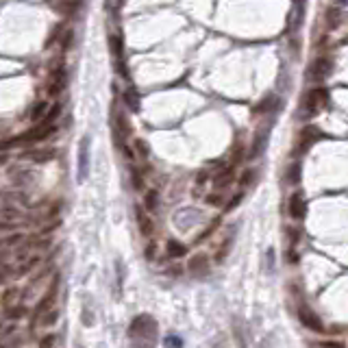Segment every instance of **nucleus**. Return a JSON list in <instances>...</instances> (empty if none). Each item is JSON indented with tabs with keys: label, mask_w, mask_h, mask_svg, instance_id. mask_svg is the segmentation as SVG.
<instances>
[{
	"label": "nucleus",
	"mask_w": 348,
	"mask_h": 348,
	"mask_svg": "<svg viewBox=\"0 0 348 348\" xmlns=\"http://www.w3.org/2000/svg\"><path fill=\"white\" fill-rule=\"evenodd\" d=\"M205 203L207 205H211V207H220V205H222L224 203V194H222V191H211V194H207L205 196Z\"/></svg>",
	"instance_id": "obj_22"
},
{
	"label": "nucleus",
	"mask_w": 348,
	"mask_h": 348,
	"mask_svg": "<svg viewBox=\"0 0 348 348\" xmlns=\"http://www.w3.org/2000/svg\"><path fill=\"white\" fill-rule=\"evenodd\" d=\"M133 148H135V157H140V159H148V144H146L144 140H140V137H137V140L133 142Z\"/></svg>",
	"instance_id": "obj_21"
},
{
	"label": "nucleus",
	"mask_w": 348,
	"mask_h": 348,
	"mask_svg": "<svg viewBox=\"0 0 348 348\" xmlns=\"http://www.w3.org/2000/svg\"><path fill=\"white\" fill-rule=\"evenodd\" d=\"M131 181H133V189H135V191H144V177H142L140 168H133V170H131Z\"/></svg>",
	"instance_id": "obj_23"
},
{
	"label": "nucleus",
	"mask_w": 348,
	"mask_h": 348,
	"mask_svg": "<svg viewBox=\"0 0 348 348\" xmlns=\"http://www.w3.org/2000/svg\"><path fill=\"white\" fill-rule=\"evenodd\" d=\"M59 115H61V105H59V103H57V105H50V107H48V111H46V115H44V120H42V122H48V124H57Z\"/></svg>",
	"instance_id": "obj_18"
},
{
	"label": "nucleus",
	"mask_w": 348,
	"mask_h": 348,
	"mask_svg": "<svg viewBox=\"0 0 348 348\" xmlns=\"http://www.w3.org/2000/svg\"><path fill=\"white\" fill-rule=\"evenodd\" d=\"M287 181L292 183V185H296V183L300 181V163H294V166L289 168V177H287Z\"/></svg>",
	"instance_id": "obj_32"
},
{
	"label": "nucleus",
	"mask_w": 348,
	"mask_h": 348,
	"mask_svg": "<svg viewBox=\"0 0 348 348\" xmlns=\"http://www.w3.org/2000/svg\"><path fill=\"white\" fill-rule=\"evenodd\" d=\"M294 3L298 5V15H300V17H303V15H305L303 11H305V3H307V0H294Z\"/></svg>",
	"instance_id": "obj_43"
},
{
	"label": "nucleus",
	"mask_w": 348,
	"mask_h": 348,
	"mask_svg": "<svg viewBox=\"0 0 348 348\" xmlns=\"http://www.w3.org/2000/svg\"><path fill=\"white\" fill-rule=\"evenodd\" d=\"M163 346L166 348H183V340L179 335H174V333H170L166 340H163Z\"/></svg>",
	"instance_id": "obj_27"
},
{
	"label": "nucleus",
	"mask_w": 348,
	"mask_h": 348,
	"mask_svg": "<svg viewBox=\"0 0 348 348\" xmlns=\"http://www.w3.org/2000/svg\"><path fill=\"white\" fill-rule=\"evenodd\" d=\"M57 311H44V318H42V324L44 326H48V324H54L57 322Z\"/></svg>",
	"instance_id": "obj_34"
},
{
	"label": "nucleus",
	"mask_w": 348,
	"mask_h": 348,
	"mask_svg": "<svg viewBox=\"0 0 348 348\" xmlns=\"http://www.w3.org/2000/svg\"><path fill=\"white\" fill-rule=\"evenodd\" d=\"M15 270L11 268V265H7V263H3L0 265V285H3V283H7L9 281V277H11Z\"/></svg>",
	"instance_id": "obj_33"
},
{
	"label": "nucleus",
	"mask_w": 348,
	"mask_h": 348,
	"mask_svg": "<svg viewBox=\"0 0 348 348\" xmlns=\"http://www.w3.org/2000/svg\"><path fill=\"white\" fill-rule=\"evenodd\" d=\"M166 250H168V257L179 259V257H185V255H187V246L177 242V240H170L168 246H166Z\"/></svg>",
	"instance_id": "obj_14"
},
{
	"label": "nucleus",
	"mask_w": 348,
	"mask_h": 348,
	"mask_svg": "<svg viewBox=\"0 0 348 348\" xmlns=\"http://www.w3.org/2000/svg\"><path fill=\"white\" fill-rule=\"evenodd\" d=\"M233 179H235L233 166H226V168H222V170H220L216 177H214V187H216L218 191H224V189L233 183Z\"/></svg>",
	"instance_id": "obj_11"
},
{
	"label": "nucleus",
	"mask_w": 348,
	"mask_h": 348,
	"mask_svg": "<svg viewBox=\"0 0 348 348\" xmlns=\"http://www.w3.org/2000/svg\"><path fill=\"white\" fill-rule=\"evenodd\" d=\"M48 107H50V105H48V100H40V103L31 109L29 120H33L35 124L42 122V120H44V115H46V111H48Z\"/></svg>",
	"instance_id": "obj_15"
},
{
	"label": "nucleus",
	"mask_w": 348,
	"mask_h": 348,
	"mask_svg": "<svg viewBox=\"0 0 348 348\" xmlns=\"http://www.w3.org/2000/svg\"><path fill=\"white\" fill-rule=\"evenodd\" d=\"M253 181H255V170H253V168L244 170V172H242V177H240V187H248Z\"/></svg>",
	"instance_id": "obj_28"
},
{
	"label": "nucleus",
	"mask_w": 348,
	"mask_h": 348,
	"mask_svg": "<svg viewBox=\"0 0 348 348\" xmlns=\"http://www.w3.org/2000/svg\"><path fill=\"white\" fill-rule=\"evenodd\" d=\"M157 207H159V191L157 189H148L144 194V209L148 214H152V211H157Z\"/></svg>",
	"instance_id": "obj_13"
},
{
	"label": "nucleus",
	"mask_w": 348,
	"mask_h": 348,
	"mask_svg": "<svg viewBox=\"0 0 348 348\" xmlns=\"http://www.w3.org/2000/svg\"><path fill=\"white\" fill-rule=\"evenodd\" d=\"M17 296H20V289H17V287H7V292L3 294V305H5L7 309L13 307L15 300H17Z\"/></svg>",
	"instance_id": "obj_19"
},
{
	"label": "nucleus",
	"mask_w": 348,
	"mask_h": 348,
	"mask_svg": "<svg viewBox=\"0 0 348 348\" xmlns=\"http://www.w3.org/2000/svg\"><path fill=\"white\" fill-rule=\"evenodd\" d=\"M0 218L7 220V222H13V220H20L22 218V211L15 207H3L0 209Z\"/></svg>",
	"instance_id": "obj_20"
},
{
	"label": "nucleus",
	"mask_w": 348,
	"mask_h": 348,
	"mask_svg": "<svg viewBox=\"0 0 348 348\" xmlns=\"http://www.w3.org/2000/svg\"><path fill=\"white\" fill-rule=\"evenodd\" d=\"M328 103V91L322 87V85H316V87H311L307 91V96H305V113L311 118V115H316L320 113L322 109L326 107Z\"/></svg>",
	"instance_id": "obj_2"
},
{
	"label": "nucleus",
	"mask_w": 348,
	"mask_h": 348,
	"mask_svg": "<svg viewBox=\"0 0 348 348\" xmlns=\"http://www.w3.org/2000/svg\"><path fill=\"white\" fill-rule=\"evenodd\" d=\"M76 7H79V0H61L59 3V9L63 13H72Z\"/></svg>",
	"instance_id": "obj_31"
},
{
	"label": "nucleus",
	"mask_w": 348,
	"mask_h": 348,
	"mask_svg": "<svg viewBox=\"0 0 348 348\" xmlns=\"http://www.w3.org/2000/svg\"><path fill=\"white\" fill-rule=\"evenodd\" d=\"M135 220H137V228L144 237H150L154 233V222H152V216L146 211L144 205H135Z\"/></svg>",
	"instance_id": "obj_6"
},
{
	"label": "nucleus",
	"mask_w": 348,
	"mask_h": 348,
	"mask_svg": "<svg viewBox=\"0 0 348 348\" xmlns=\"http://www.w3.org/2000/svg\"><path fill=\"white\" fill-rule=\"evenodd\" d=\"M157 333H159V324L150 314L135 316L129 326V340L135 348H154Z\"/></svg>",
	"instance_id": "obj_1"
},
{
	"label": "nucleus",
	"mask_w": 348,
	"mask_h": 348,
	"mask_svg": "<svg viewBox=\"0 0 348 348\" xmlns=\"http://www.w3.org/2000/svg\"><path fill=\"white\" fill-rule=\"evenodd\" d=\"M109 46H111L113 57H115V59H122V54H124V44H122V37H120V35H115V33L109 35Z\"/></svg>",
	"instance_id": "obj_17"
},
{
	"label": "nucleus",
	"mask_w": 348,
	"mask_h": 348,
	"mask_svg": "<svg viewBox=\"0 0 348 348\" xmlns=\"http://www.w3.org/2000/svg\"><path fill=\"white\" fill-rule=\"evenodd\" d=\"M287 233H289V242H292V246H296L298 242H300V228H287Z\"/></svg>",
	"instance_id": "obj_37"
},
{
	"label": "nucleus",
	"mask_w": 348,
	"mask_h": 348,
	"mask_svg": "<svg viewBox=\"0 0 348 348\" xmlns=\"http://www.w3.org/2000/svg\"><path fill=\"white\" fill-rule=\"evenodd\" d=\"M298 320L303 322L307 328H311V331H316V333H322L324 331V324H322V320H320L314 311H311L309 307L305 305H300L298 307Z\"/></svg>",
	"instance_id": "obj_7"
},
{
	"label": "nucleus",
	"mask_w": 348,
	"mask_h": 348,
	"mask_svg": "<svg viewBox=\"0 0 348 348\" xmlns=\"http://www.w3.org/2000/svg\"><path fill=\"white\" fill-rule=\"evenodd\" d=\"M26 314V309L24 307H9V318H13V320H17V318H22Z\"/></svg>",
	"instance_id": "obj_39"
},
{
	"label": "nucleus",
	"mask_w": 348,
	"mask_h": 348,
	"mask_svg": "<svg viewBox=\"0 0 348 348\" xmlns=\"http://www.w3.org/2000/svg\"><path fill=\"white\" fill-rule=\"evenodd\" d=\"M187 270H189V274H194V277H205L209 272V257L203 253L194 255V257L187 261Z\"/></svg>",
	"instance_id": "obj_8"
},
{
	"label": "nucleus",
	"mask_w": 348,
	"mask_h": 348,
	"mask_svg": "<svg viewBox=\"0 0 348 348\" xmlns=\"http://www.w3.org/2000/svg\"><path fill=\"white\" fill-rule=\"evenodd\" d=\"M242 198H244V194H242V191H237V194H235V196H233V198L226 203V207H224V209H226V211H233V209L242 203Z\"/></svg>",
	"instance_id": "obj_35"
},
{
	"label": "nucleus",
	"mask_w": 348,
	"mask_h": 348,
	"mask_svg": "<svg viewBox=\"0 0 348 348\" xmlns=\"http://www.w3.org/2000/svg\"><path fill=\"white\" fill-rule=\"evenodd\" d=\"M115 133L120 135V140H122V142H124L126 137L131 135V124H129V118H126L122 111L115 115Z\"/></svg>",
	"instance_id": "obj_12"
},
{
	"label": "nucleus",
	"mask_w": 348,
	"mask_h": 348,
	"mask_svg": "<svg viewBox=\"0 0 348 348\" xmlns=\"http://www.w3.org/2000/svg\"><path fill=\"white\" fill-rule=\"evenodd\" d=\"M320 348H344L342 342H322V344H318Z\"/></svg>",
	"instance_id": "obj_40"
},
{
	"label": "nucleus",
	"mask_w": 348,
	"mask_h": 348,
	"mask_svg": "<svg viewBox=\"0 0 348 348\" xmlns=\"http://www.w3.org/2000/svg\"><path fill=\"white\" fill-rule=\"evenodd\" d=\"M7 261V253H3V250H0V265H3Z\"/></svg>",
	"instance_id": "obj_44"
},
{
	"label": "nucleus",
	"mask_w": 348,
	"mask_h": 348,
	"mask_svg": "<svg viewBox=\"0 0 348 348\" xmlns=\"http://www.w3.org/2000/svg\"><path fill=\"white\" fill-rule=\"evenodd\" d=\"M13 228V222H7V220L0 218V231H11Z\"/></svg>",
	"instance_id": "obj_41"
},
{
	"label": "nucleus",
	"mask_w": 348,
	"mask_h": 348,
	"mask_svg": "<svg viewBox=\"0 0 348 348\" xmlns=\"http://www.w3.org/2000/svg\"><path fill=\"white\" fill-rule=\"evenodd\" d=\"M289 216L294 218V220H303L305 214H307V203H305V198L300 191H294V194L289 196Z\"/></svg>",
	"instance_id": "obj_9"
},
{
	"label": "nucleus",
	"mask_w": 348,
	"mask_h": 348,
	"mask_svg": "<svg viewBox=\"0 0 348 348\" xmlns=\"http://www.w3.org/2000/svg\"><path fill=\"white\" fill-rule=\"evenodd\" d=\"M154 253H157V246H154V244H148V248H146V257L152 259V257H154Z\"/></svg>",
	"instance_id": "obj_42"
},
{
	"label": "nucleus",
	"mask_w": 348,
	"mask_h": 348,
	"mask_svg": "<svg viewBox=\"0 0 348 348\" xmlns=\"http://www.w3.org/2000/svg\"><path fill=\"white\" fill-rule=\"evenodd\" d=\"M7 161V157H0V166H3V163Z\"/></svg>",
	"instance_id": "obj_45"
},
{
	"label": "nucleus",
	"mask_w": 348,
	"mask_h": 348,
	"mask_svg": "<svg viewBox=\"0 0 348 348\" xmlns=\"http://www.w3.org/2000/svg\"><path fill=\"white\" fill-rule=\"evenodd\" d=\"M320 137H322V133H320V129H316V126H305L303 131H300L298 135V154H305L311 146H314Z\"/></svg>",
	"instance_id": "obj_5"
},
{
	"label": "nucleus",
	"mask_w": 348,
	"mask_h": 348,
	"mask_svg": "<svg viewBox=\"0 0 348 348\" xmlns=\"http://www.w3.org/2000/svg\"><path fill=\"white\" fill-rule=\"evenodd\" d=\"M54 340H57V337H54V333H48L44 337V340L40 342V348H52L54 346Z\"/></svg>",
	"instance_id": "obj_38"
},
{
	"label": "nucleus",
	"mask_w": 348,
	"mask_h": 348,
	"mask_svg": "<svg viewBox=\"0 0 348 348\" xmlns=\"http://www.w3.org/2000/svg\"><path fill=\"white\" fill-rule=\"evenodd\" d=\"M124 103H126V107L129 109H135L140 107V94H137V89H135V85H129L126 87V91H124Z\"/></svg>",
	"instance_id": "obj_16"
},
{
	"label": "nucleus",
	"mask_w": 348,
	"mask_h": 348,
	"mask_svg": "<svg viewBox=\"0 0 348 348\" xmlns=\"http://www.w3.org/2000/svg\"><path fill=\"white\" fill-rule=\"evenodd\" d=\"M218 222H220V220L216 218V220H214V222H211V224H209V226H207V231H203V233H200V235H198V240H196V242H203V240H205V237H209V235H211V233L216 231V226H218Z\"/></svg>",
	"instance_id": "obj_36"
},
{
	"label": "nucleus",
	"mask_w": 348,
	"mask_h": 348,
	"mask_svg": "<svg viewBox=\"0 0 348 348\" xmlns=\"http://www.w3.org/2000/svg\"><path fill=\"white\" fill-rule=\"evenodd\" d=\"M0 326H3V322H0Z\"/></svg>",
	"instance_id": "obj_46"
},
{
	"label": "nucleus",
	"mask_w": 348,
	"mask_h": 348,
	"mask_svg": "<svg viewBox=\"0 0 348 348\" xmlns=\"http://www.w3.org/2000/svg\"><path fill=\"white\" fill-rule=\"evenodd\" d=\"M231 244H233V240L228 237V240L222 244V248H220V250L216 253V261H218V263H220V261H224V257L228 255V250H231Z\"/></svg>",
	"instance_id": "obj_29"
},
{
	"label": "nucleus",
	"mask_w": 348,
	"mask_h": 348,
	"mask_svg": "<svg viewBox=\"0 0 348 348\" xmlns=\"http://www.w3.org/2000/svg\"><path fill=\"white\" fill-rule=\"evenodd\" d=\"M24 240H26V237H24V233H13V235L5 237V240L0 242V246H20Z\"/></svg>",
	"instance_id": "obj_24"
},
{
	"label": "nucleus",
	"mask_w": 348,
	"mask_h": 348,
	"mask_svg": "<svg viewBox=\"0 0 348 348\" xmlns=\"http://www.w3.org/2000/svg\"><path fill=\"white\" fill-rule=\"evenodd\" d=\"M72 40H74V31L68 29L66 33H63V37H61V50H70V46H72Z\"/></svg>",
	"instance_id": "obj_30"
},
{
	"label": "nucleus",
	"mask_w": 348,
	"mask_h": 348,
	"mask_svg": "<svg viewBox=\"0 0 348 348\" xmlns=\"http://www.w3.org/2000/svg\"><path fill=\"white\" fill-rule=\"evenodd\" d=\"M333 72V61L328 57H318L314 63H311V70H309V79L314 83H324V81L331 76Z\"/></svg>",
	"instance_id": "obj_4"
},
{
	"label": "nucleus",
	"mask_w": 348,
	"mask_h": 348,
	"mask_svg": "<svg viewBox=\"0 0 348 348\" xmlns=\"http://www.w3.org/2000/svg\"><path fill=\"white\" fill-rule=\"evenodd\" d=\"M209 181H211V170H209V168L198 170V174H196V187H203L205 183H209Z\"/></svg>",
	"instance_id": "obj_26"
},
{
	"label": "nucleus",
	"mask_w": 348,
	"mask_h": 348,
	"mask_svg": "<svg viewBox=\"0 0 348 348\" xmlns=\"http://www.w3.org/2000/svg\"><path fill=\"white\" fill-rule=\"evenodd\" d=\"M52 157H54V152H52V150H35V152L31 154V159H33V161H37V163L50 161Z\"/></svg>",
	"instance_id": "obj_25"
},
{
	"label": "nucleus",
	"mask_w": 348,
	"mask_h": 348,
	"mask_svg": "<svg viewBox=\"0 0 348 348\" xmlns=\"http://www.w3.org/2000/svg\"><path fill=\"white\" fill-rule=\"evenodd\" d=\"M57 289H59V274H54L52 277V283H50V289L44 294V298H42V303L35 307V316H40V314H44L46 309H48L52 303H54V296H57Z\"/></svg>",
	"instance_id": "obj_10"
},
{
	"label": "nucleus",
	"mask_w": 348,
	"mask_h": 348,
	"mask_svg": "<svg viewBox=\"0 0 348 348\" xmlns=\"http://www.w3.org/2000/svg\"><path fill=\"white\" fill-rule=\"evenodd\" d=\"M66 68H63V59H57L50 68V83L46 85V91H48L50 98H57L63 89H66Z\"/></svg>",
	"instance_id": "obj_3"
}]
</instances>
